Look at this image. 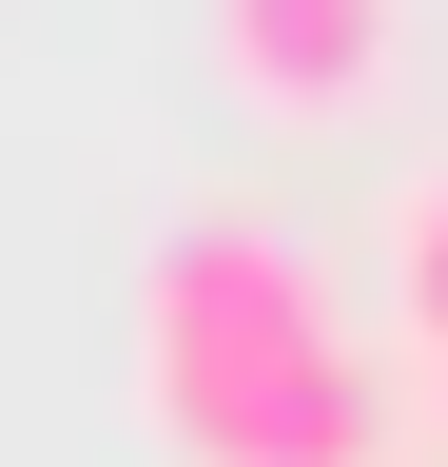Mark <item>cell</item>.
I'll use <instances>...</instances> for the list:
<instances>
[{
  "mask_svg": "<svg viewBox=\"0 0 448 467\" xmlns=\"http://www.w3.org/2000/svg\"><path fill=\"white\" fill-rule=\"evenodd\" d=\"M410 409H429V448H448V350H410Z\"/></svg>",
  "mask_w": 448,
  "mask_h": 467,
  "instance_id": "4",
  "label": "cell"
},
{
  "mask_svg": "<svg viewBox=\"0 0 448 467\" xmlns=\"http://www.w3.org/2000/svg\"><path fill=\"white\" fill-rule=\"evenodd\" d=\"M410 350H448V156L390 175V370Z\"/></svg>",
  "mask_w": 448,
  "mask_h": 467,
  "instance_id": "3",
  "label": "cell"
},
{
  "mask_svg": "<svg viewBox=\"0 0 448 467\" xmlns=\"http://www.w3.org/2000/svg\"><path fill=\"white\" fill-rule=\"evenodd\" d=\"M214 58L273 137H351L410 58V0H214Z\"/></svg>",
  "mask_w": 448,
  "mask_h": 467,
  "instance_id": "2",
  "label": "cell"
},
{
  "mask_svg": "<svg viewBox=\"0 0 448 467\" xmlns=\"http://www.w3.org/2000/svg\"><path fill=\"white\" fill-rule=\"evenodd\" d=\"M137 429L176 467H390L410 370L312 234L214 195L137 254Z\"/></svg>",
  "mask_w": 448,
  "mask_h": 467,
  "instance_id": "1",
  "label": "cell"
}]
</instances>
